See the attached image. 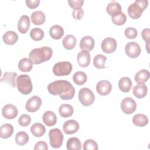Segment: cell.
Instances as JSON below:
<instances>
[{
	"label": "cell",
	"mask_w": 150,
	"mask_h": 150,
	"mask_svg": "<svg viewBox=\"0 0 150 150\" xmlns=\"http://www.w3.org/2000/svg\"><path fill=\"white\" fill-rule=\"evenodd\" d=\"M148 5L147 0H136L128 8V13L129 16L134 19H138L141 17L142 12L146 8Z\"/></svg>",
	"instance_id": "3957f363"
},
{
	"label": "cell",
	"mask_w": 150,
	"mask_h": 150,
	"mask_svg": "<svg viewBox=\"0 0 150 150\" xmlns=\"http://www.w3.org/2000/svg\"><path fill=\"white\" fill-rule=\"evenodd\" d=\"M95 45L94 39L90 36L83 37L80 42V47L82 50L91 51L93 49Z\"/></svg>",
	"instance_id": "e0dca14e"
},
{
	"label": "cell",
	"mask_w": 150,
	"mask_h": 150,
	"mask_svg": "<svg viewBox=\"0 0 150 150\" xmlns=\"http://www.w3.org/2000/svg\"><path fill=\"white\" fill-rule=\"evenodd\" d=\"M52 54L53 50L52 48L43 46L32 50L29 56L33 64H38L49 60L52 56Z\"/></svg>",
	"instance_id": "7a4b0ae2"
},
{
	"label": "cell",
	"mask_w": 150,
	"mask_h": 150,
	"mask_svg": "<svg viewBox=\"0 0 150 150\" xmlns=\"http://www.w3.org/2000/svg\"><path fill=\"white\" fill-rule=\"evenodd\" d=\"M72 64L69 62H60L56 63L53 67V73L57 76H67L71 72Z\"/></svg>",
	"instance_id": "5b68a950"
},
{
	"label": "cell",
	"mask_w": 150,
	"mask_h": 150,
	"mask_svg": "<svg viewBox=\"0 0 150 150\" xmlns=\"http://www.w3.org/2000/svg\"><path fill=\"white\" fill-rule=\"evenodd\" d=\"M125 36L128 39H135L138 35L137 30L132 27H128L124 31Z\"/></svg>",
	"instance_id": "b9f144b4"
},
{
	"label": "cell",
	"mask_w": 150,
	"mask_h": 150,
	"mask_svg": "<svg viewBox=\"0 0 150 150\" xmlns=\"http://www.w3.org/2000/svg\"><path fill=\"white\" fill-rule=\"evenodd\" d=\"M30 19L28 15H23L19 19L18 23V30L22 34L26 33L30 27Z\"/></svg>",
	"instance_id": "2e32d148"
},
{
	"label": "cell",
	"mask_w": 150,
	"mask_h": 150,
	"mask_svg": "<svg viewBox=\"0 0 150 150\" xmlns=\"http://www.w3.org/2000/svg\"><path fill=\"white\" fill-rule=\"evenodd\" d=\"M90 59L91 56L88 51L81 50L77 56L78 64L81 67H87L90 63Z\"/></svg>",
	"instance_id": "9a60e30c"
},
{
	"label": "cell",
	"mask_w": 150,
	"mask_h": 150,
	"mask_svg": "<svg viewBox=\"0 0 150 150\" xmlns=\"http://www.w3.org/2000/svg\"><path fill=\"white\" fill-rule=\"evenodd\" d=\"M49 34L52 38L56 40L60 39L64 35L63 28L59 25H54L50 28Z\"/></svg>",
	"instance_id": "7402d4cb"
},
{
	"label": "cell",
	"mask_w": 150,
	"mask_h": 150,
	"mask_svg": "<svg viewBox=\"0 0 150 150\" xmlns=\"http://www.w3.org/2000/svg\"><path fill=\"white\" fill-rule=\"evenodd\" d=\"M141 35L143 40L146 42V50L148 53H149V42H150V30L149 28H145L142 30L141 32Z\"/></svg>",
	"instance_id": "ab89813d"
},
{
	"label": "cell",
	"mask_w": 150,
	"mask_h": 150,
	"mask_svg": "<svg viewBox=\"0 0 150 150\" xmlns=\"http://www.w3.org/2000/svg\"><path fill=\"white\" fill-rule=\"evenodd\" d=\"M76 42V38L74 36L72 35H68L63 38L62 40V44L66 49L71 50L75 47Z\"/></svg>",
	"instance_id": "cb8c5ba5"
},
{
	"label": "cell",
	"mask_w": 150,
	"mask_h": 150,
	"mask_svg": "<svg viewBox=\"0 0 150 150\" xmlns=\"http://www.w3.org/2000/svg\"><path fill=\"white\" fill-rule=\"evenodd\" d=\"M111 20L114 24L121 26L125 23L127 21V17L124 13L120 12L115 15L111 16Z\"/></svg>",
	"instance_id": "8d00e7d4"
},
{
	"label": "cell",
	"mask_w": 150,
	"mask_h": 150,
	"mask_svg": "<svg viewBox=\"0 0 150 150\" xmlns=\"http://www.w3.org/2000/svg\"><path fill=\"white\" fill-rule=\"evenodd\" d=\"M79 129L78 122L74 120L66 121L63 125V130L65 134L70 135L76 133Z\"/></svg>",
	"instance_id": "5bb4252c"
},
{
	"label": "cell",
	"mask_w": 150,
	"mask_h": 150,
	"mask_svg": "<svg viewBox=\"0 0 150 150\" xmlns=\"http://www.w3.org/2000/svg\"><path fill=\"white\" fill-rule=\"evenodd\" d=\"M79 100L83 105L87 107L91 105L94 103L95 96L90 89L84 87L79 91Z\"/></svg>",
	"instance_id": "8992f818"
},
{
	"label": "cell",
	"mask_w": 150,
	"mask_h": 150,
	"mask_svg": "<svg viewBox=\"0 0 150 150\" xmlns=\"http://www.w3.org/2000/svg\"><path fill=\"white\" fill-rule=\"evenodd\" d=\"M84 150H97L98 145L97 142L93 139H87L83 144Z\"/></svg>",
	"instance_id": "f35d334b"
},
{
	"label": "cell",
	"mask_w": 150,
	"mask_h": 150,
	"mask_svg": "<svg viewBox=\"0 0 150 150\" xmlns=\"http://www.w3.org/2000/svg\"><path fill=\"white\" fill-rule=\"evenodd\" d=\"M18 109L13 104H8L4 106L2 110V114L4 117L8 120L15 118L18 115Z\"/></svg>",
	"instance_id": "4fadbf2b"
},
{
	"label": "cell",
	"mask_w": 150,
	"mask_h": 150,
	"mask_svg": "<svg viewBox=\"0 0 150 150\" xmlns=\"http://www.w3.org/2000/svg\"><path fill=\"white\" fill-rule=\"evenodd\" d=\"M17 73L15 72L6 71L4 73L1 79V82H5L10 84L12 87H15V78Z\"/></svg>",
	"instance_id": "484cf974"
},
{
	"label": "cell",
	"mask_w": 150,
	"mask_h": 150,
	"mask_svg": "<svg viewBox=\"0 0 150 150\" xmlns=\"http://www.w3.org/2000/svg\"><path fill=\"white\" fill-rule=\"evenodd\" d=\"M133 124L137 127H144L148 123V118L147 116L142 114H135L132 118Z\"/></svg>",
	"instance_id": "4316f807"
},
{
	"label": "cell",
	"mask_w": 150,
	"mask_h": 150,
	"mask_svg": "<svg viewBox=\"0 0 150 150\" xmlns=\"http://www.w3.org/2000/svg\"><path fill=\"white\" fill-rule=\"evenodd\" d=\"M45 15L41 11H36L31 15L30 19L32 23L35 25H40L45 21Z\"/></svg>",
	"instance_id": "603a6c76"
},
{
	"label": "cell",
	"mask_w": 150,
	"mask_h": 150,
	"mask_svg": "<svg viewBox=\"0 0 150 150\" xmlns=\"http://www.w3.org/2000/svg\"><path fill=\"white\" fill-rule=\"evenodd\" d=\"M117 43L115 39L112 38H107L104 39L101 45L102 50L107 54L113 53L117 48Z\"/></svg>",
	"instance_id": "8fae6325"
},
{
	"label": "cell",
	"mask_w": 150,
	"mask_h": 150,
	"mask_svg": "<svg viewBox=\"0 0 150 150\" xmlns=\"http://www.w3.org/2000/svg\"><path fill=\"white\" fill-rule=\"evenodd\" d=\"M33 149H34V150H39V149L47 150V149H48V146H47V144L45 142L39 141L35 144Z\"/></svg>",
	"instance_id": "bcb514c9"
},
{
	"label": "cell",
	"mask_w": 150,
	"mask_h": 150,
	"mask_svg": "<svg viewBox=\"0 0 150 150\" xmlns=\"http://www.w3.org/2000/svg\"><path fill=\"white\" fill-rule=\"evenodd\" d=\"M33 63L28 58H22L18 63L19 70L23 72L30 71L32 68Z\"/></svg>",
	"instance_id": "f546056e"
},
{
	"label": "cell",
	"mask_w": 150,
	"mask_h": 150,
	"mask_svg": "<svg viewBox=\"0 0 150 150\" xmlns=\"http://www.w3.org/2000/svg\"><path fill=\"white\" fill-rule=\"evenodd\" d=\"M40 4L39 0H26V6L30 9H35L37 8Z\"/></svg>",
	"instance_id": "f6af8a7d"
},
{
	"label": "cell",
	"mask_w": 150,
	"mask_h": 150,
	"mask_svg": "<svg viewBox=\"0 0 150 150\" xmlns=\"http://www.w3.org/2000/svg\"><path fill=\"white\" fill-rule=\"evenodd\" d=\"M42 120L45 125L50 127L56 124L57 122V117L53 111H47L43 114Z\"/></svg>",
	"instance_id": "d6986e66"
},
{
	"label": "cell",
	"mask_w": 150,
	"mask_h": 150,
	"mask_svg": "<svg viewBox=\"0 0 150 150\" xmlns=\"http://www.w3.org/2000/svg\"><path fill=\"white\" fill-rule=\"evenodd\" d=\"M44 32L40 28H33L30 32V38L35 41H40L44 37Z\"/></svg>",
	"instance_id": "74e56055"
},
{
	"label": "cell",
	"mask_w": 150,
	"mask_h": 150,
	"mask_svg": "<svg viewBox=\"0 0 150 150\" xmlns=\"http://www.w3.org/2000/svg\"><path fill=\"white\" fill-rule=\"evenodd\" d=\"M18 91L24 95H28L32 91L33 86L30 77L27 74H21L16 79Z\"/></svg>",
	"instance_id": "277c9868"
},
{
	"label": "cell",
	"mask_w": 150,
	"mask_h": 150,
	"mask_svg": "<svg viewBox=\"0 0 150 150\" xmlns=\"http://www.w3.org/2000/svg\"><path fill=\"white\" fill-rule=\"evenodd\" d=\"M125 52L129 57L137 58L141 53V47L135 42H131L125 45Z\"/></svg>",
	"instance_id": "9c48e42d"
},
{
	"label": "cell",
	"mask_w": 150,
	"mask_h": 150,
	"mask_svg": "<svg viewBox=\"0 0 150 150\" xmlns=\"http://www.w3.org/2000/svg\"><path fill=\"white\" fill-rule=\"evenodd\" d=\"M42 104L41 98L37 96H33L28 100L25 108L28 112H34L38 111Z\"/></svg>",
	"instance_id": "30bf717a"
},
{
	"label": "cell",
	"mask_w": 150,
	"mask_h": 150,
	"mask_svg": "<svg viewBox=\"0 0 150 150\" xmlns=\"http://www.w3.org/2000/svg\"><path fill=\"white\" fill-rule=\"evenodd\" d=\"M137 108V104L134 100L131 97L124 98L121 103V109L126 114H132Z\"/></svg>",
	"instance_id": "ba28073f"
},
{
	"label": "cell",
	"mask_w": 150,
	"mask_h": 150,
	"mask_svg": "<svg viewBox=\"0 0 150 150\" xmlns=\"http://www.w3.org/2000/svg\"><path fill=\"white\" fill-rule=\"evenodd\" d=\"M73 107L69 104H62L59 108V112L63 118H67L71 116L73 114Z\"/></svg>",
	"instance_id": "83f0119b"
},
{
	"label": "cell",
	"mask_w": 150,
	"mask_h": 150,
	"mask_svg": "<svg viewBox=\"0 0 150 150\" xmlns=\"http://www.w3.org/2000/svg\"><path fill=\"white\" fill-rule=\"evenodd\" d=\"M49 137L50 144L53 148H59L62 146L63 141V135L60 129L59 128L50 129L49 132Z\"/></svg>",
	"instance_id": "52a82bcc"
},
{
	"label": "cell",
	"mask_w": 150,
	"mask_h": 150,
	"mask_svg": "<svg viewBox=\"0 0 150 150\" xmlns=\"http://www.w3.org/2000/svg\"><path fill=\"white\" fill-rule=\"evenodd\" d=\"M68 3L69 6L73 9H77L79 8H81L83 5L84 1L83 0H69Z\"/></svg>",
	"instance_id": "7bdbcfd3"
},
{
	"label": "cell",
	"mask_w": 150,
	"mask_h": 150,
	"mask_svg": "<svg viewBox=\"0 0 150 150\" xmlns=\"http://www.w3.org/2000/svg\"><path fill=\"white\" fill-rule=\"evenodd\" d=\"M31 122V118L28 114H22L18 119V123L22 127H26Z\"/></svg>",
	"instance_id": "60d3db41"
},
{
	"label": "cell",
	"mask_w": 150,
	"mask_h": 150,
	"mask_svg": "<svg viewBox=\"0 0 150 150\" xmlns=\"http://www.w3.org/2000/svg\"><path fill=\"white\" fill-rule=\"evenodd\" d=\"M148 91L147 86L144 83H138L132 90L133 94L138 98H142L146 96Z\"/></svg>",
	"instance_id": "ac0fdd59"
},
{
	"label": "cell",
	"mask_w": 150,
	"mask_h": 150,
	"mask_svg": "<svg viewBox=\"0 0 150 150\" xmlns=\"http://www.w3.org/2000/svg\"><path fill=\"white\" fill-rule=\"evenodd\" d=\"M112 85L108 80H101L96 85L97 92L101 96H107L111 92Z\"/></svg>",
	"instance_id": "7c38bea8"
},
{
	"label": "cell",
	"mask_w": 150,
	"mask_h": 150,
	"mask_svg": "<svg viewBox=\"0 0 150 150\" xmlns=\"http://www.w3.org/2000/svg\"><path fill=\"white\" fill-rule=\"evenodd\" d=\"M73 17L76 20L81 19L84 15V11L81 8L74 9L73 11Z\"/></svg>",
	"instance_id": "ee69618b"
},
{
	"label": "cell",
	"mask_w": 150,
	"mask_h": 150,
	"mask_svg": "<svg viewBox=\"0 0 150 150\" xmlns=\"http://www.w3.org/2000/svg\"><path fill=\"white\" fill-rule=\"evenodd\" d=\"M150 76L149 72L148 70L145 69H142L139 70L134 77L135 81L138 83H144L147 81Z\"/></svg>",
	"instance_id": "4dcf8cb0"
},
{
	"label": "cell",
	"mask_w": 150,
	"mask_h": 150,
	"mask_svg": "<svg viewBox=\"0 0 150 150\" xmlns=\"http://www.w3.org/2000/svg\"><path fill=\"white\" fill-rule=\"evenodd\" d=\"M121 11V5L115 1L111 2L109 3L106 8V11L108 13V14L110 16H112L114 15H115L120 12Z\"/></svg>",
	"instance_id": "1f68e13d"
},
{
	"label": "cell",
	"mask_w": 150,
	"mask_h": 150,
	"mask_svg": "<svg viewBox=\"0 0 150 150\" xmlns=\"http://www.w3.org/2000/svg\"><path fill=\"white\" fill-rule=\"evenodd\" d=\"M132 85L131 80L128 77H123L118 81V87L124 93L129 92L131 89Z\"/></svg>",
	"instance_id": "44dd1931"
},
{
	"label": "cell",
	"mask_w": 150,
	"mask_h": 150,
	"mask_svg": "<svg viewBox=\"0 0 150 150\" xmlns=\"http://www.w3.org/2000/svg\"><path fill=\"white\" fill-rule=\"evenodd\" d=\"M47 90L50 94L59 95L62 100H68L73 98L75 89L72 84L68 81L59 80L50 83L47 86Z\"/></svg>",
	"instance_id": "6da1fadb"
},
{
	"label": "cell",
	"mask_w": 150,
	"mask_h": 150,
	"mask_svg": "<svg viewBox=\"0 0 150 150\" xmlns=\"http://www.w3.org/2000/svg\"><path fill=\"white\" fill-rule=\"evenodd\" d=\"M29 135L28 134L24 131H21L18 132L15 136V142L16 143L21 146H23L26 144L29 141Z\"/></svg>",
	"instance_id": "e575fe53"
},
{
	"label": "cell",
	"mask_w": 150,
	"mask_h": 150,
	"mask_svg": "<svg viewBox=\"0 0 150 150\" xmlns=\"http://www.w3.org/2000/svg\"><path fill=\"white\" fill-rule=\"evenodd\" d=\"M31 133L35 137H40L43 135L46 131L45 127L41 123L37 122L33 124L30 127Z\"/></svg>",
	"instance_id": "d4e9b609"
},
{
	"label": "cell",
	"mask_w": 150,
	"mask_h": 150,
	"mask_svg": "<svg viewBox=\"0 0 150 150\" xmlns=\"http://www.w3.org/2000/svg\"><path fill=\"white\" fill-rule=\"evenodd\" d=\"M13 132V127L10 124H3L0 128V137L2 138L6 139L9 138Z\"/></svg>",
	"instance_id": "f1b7e54d"
},
{
	"label": "cell",
	"mask_w": 150,
	"mask_h": 150,
	"mask_svg": "<svg viewBox=\"0 0 150 150\" xmlns=\"http://www.w3.org/2000/svg\"><path fill=\"white\" fill-rule=\"evenodd\" d=\"M107 60L106 56L104 55L99 54H97L93 60V64L95 67L99 69H102L105 68V63Z\"/></svg>",
	"instance_id": "d590c367"
},
{
	"label": "cell",
	"mask_w": 150,
	"mask_h": 150,
	"mask_svg": "<svg viewBox=\"0 0 150 150\" xmlns=\"http://www.w3.org/2000/svg\"><path fill=\"white\" fill-rule=\"evenodd\" d=\"M4 43L8 45H14L18 39L17 33L13 31H7L4 33L2 37Z\"/></svg>",
	"instance_id": "ffe728a7"
},
{
	"label": "cell",
	"mask_w": 150,
	"mask_h": 150,
	"mask_svg": "<svg viewBox=\"0 0 150 150\" xmlns=\"http://www.w3.org/2000/svg\"><path fill=\"white\" fill-rule=\"evenodd\" d=\"M66 147L68 150H80L81 149V144L79 138L72 137L67 140Z\"/></svg>",
	"instance_id": "d6a6232c"
},
{
	"label": "cell",
	"mask_w": 150,
	"mask_h": 150,
	"mask_svg": "<svg viewBox=\"0 0 150 150\" xmlns=\"http://www.w3.org/2000/svg\"><path fill=\"white\" fill-rule=\"evenodd\" d=\"M87 74L81 71H79L75 73L73 76V80L74 83L78 85H83L87 81Z\"/></svg>",
	"instance_id": "836d02e7"
}]
</instances>
